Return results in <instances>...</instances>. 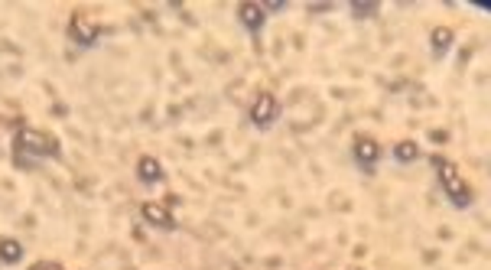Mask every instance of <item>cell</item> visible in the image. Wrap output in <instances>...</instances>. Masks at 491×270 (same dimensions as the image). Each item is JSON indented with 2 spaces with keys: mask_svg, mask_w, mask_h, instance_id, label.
I'll use <instances>...</instances> for the list:
<instances>
[{
  "mask_svg": "<svg viewBox=\"0 0 491 270\" xmlns=\"http://www.w3.org/2000/svg\"><path fill=\"white\" fill-rule=\"evenodd\" d=\"M436 169H440V183H442V192L449 195V202L456 209H468L472 205V186L466 183V176L459 173V166L452 160H436Z\"/></svg>",
  "mask_w": 491,
  "mask_h": 270,
  "instance_id": "6da1fadb",
  "label": "cell"
},
{
  "mask_svg": "<svg viewBox=\"0 0 491 270\" xmlns=\"http://www.w3.org/2000/svg\"><path fill=\"white\" fill-rule=\"evenodd\" d=\"M17 150L36 153V157H59V140L46 130H36V127H23L17 134Z\"/></svg>",
  "mask_w": 491,
  "mask_h": 270,
  "instance_id": "7a4b0ae2",
  "label": "cell"
},
{
  "mask_svg": "<svg viewBox=\"0 0 491 270\" xmlns=\"http://www.w3.org/2000/svg\"><path fill=\"white\" fill-rule=\"evenodd\" d=\"M277 114H280L277 98H273L271 92L257 94L254 104H251V124H254V127H271L273 121H277Z\"/></svg>",
  "mask_w": 491,
  "mask_h": 270,
  "instance_id": "3957f363",
  "label": "cell"
},
{
  "mask_svg": "<svg viewBox=\"0 0 491 270\" xmlns=\"http://www.w3.org/2000/svg\"><path fill=\"white\" fill-rule=\"evenodd\" d=\"M68 36H72L78 46H92V42L98 39V23H94L92 17H85V13H75L72 23H68Z\"/></svg>",
  "mask_w": 491,
  "mask_h": 270,
  "instance_id": "277c9868",
  "label": "cell"
},
{
  "mask_svg": "<svg viewBox=\"0 0 491 270\" xmlns=\"http://www.w3.org/2000/svg\"><path fill=\"white\" fill-rule=\"evenodd\" d=\"M140 215H144V221H147V225H153V228H163V231L176 228V219H173L170 209H166V205H160V202H144Z\"/></svg>",
  "mask_w": 491,
  "mask_h": 270,
  "instance_id": "5b68a950",
  "label": "cell"
},
{
  "mask_svg": "<svg viewBox=\"0 0 491 270\" xmlns=\"http://www.w3.org/2000/svg\"><path fill=\"white\" fill-rule=\"evenodd\" d=\"M355 160L361 166H374V163L381 160V144L374 140V137H358L355 140Z\"/></svg>",
  "mask_w": 491,
  "mask_h": 270,
  "instance_id": "8992f818",
  "label": "cell"
},
{
  "mask_svg": "<svg viewBox=\"0 0 491 270\" xmlns=\"http://www.w3.org/2000/svg\"><path fill=\"white\" fill-rule=\"evenodd\" d=\"M237 17H241V23H244L251 33H257L263 26V7L261 4H241V7H237Z\"/></svg>",
  "mask_w": 491,
  "mask_h": 270,
  "instance_id": "52a82bcc",
  "label": "cell"
},
{
  "mask_svg": "<svg viewBox=\"0 0 491 270\" xmlns=\"http://www.w3.org/2000/svg\"><path fill=\"white\" fill-rule=\"evenodd\" d=\"M137 176L144 179V183H160L163 179V166L156 157H140L137 160Z\"/></svg>",
  "mask_w": 491,
  "mask_h": 270,
  "instance_id": "ba28073f",
  "label": "cell"
},
{
  "mask_svg": "<svg viewBox=\"0 0 491 270\" xmlns=\"http://www.w3.org/2000/svg\"><path fill=\"white\" fill-rule=\"evenodd\" d=\"M430 42H433V56H446V52L452 49V30H449V26H436Z\"/></svg>",
  "mask_w": 491,
  "mask_h": 270,
  "instance_id": "9c48e42d",
  "label": "cell"
},
{
  "mask_svg": "<svg viewBox=\"0 0 491 270\" xmlns=\"http://www.w3.org/2000/svg\"><path fill=\"white\" fill-rule=\"evenodd\" d=\"M23 257V245L17 238H0V261L4 264H17Z\"/></svg>",
  "mask_w": 491,
  "mask_h": 270,
  "instance_id": "30bf717a",
  "label": "cell"
},
{
  "mask_svg": "<svg viewBox=\"0 0 491 270\" xmlns=\"http://www.w3.org/2000/svg\"><path fill=\"white\" fill-rule=\"evenodd\" d=\"M416 157H420L416 140H397V144H394V160L397 163H414Z\"/></svg>",
  "mask_w": 491,
  "mask_h": 270,
  "instance_id": "8fae6325",
  "label": "cell"
},
{
  "mask_svg": "<svg viewBox=\"0 0 491 270\" xmlns=\"http://www.w3.org/2000/svg\"><path fill=\"white\" fill-rule=\"evenodd\" d=\"M378 10H381L378 0H368V4H364V0H352V13H355V20H368V17H374Z\"/></svg>",
  "mask_w": 491,
  "mask_h": 270,
  "instance_id": "7c38bea8",
  "label": "cell"
},
{
  "mask_svg": "<svg viewBox=\"0 0 491 270\" xmlns=\"http://www.w3.org/2000/svg\"><path fill=\"white\" fill-rule=\"evenodd\" d=\"M30 270H62L59 264H52V261H39V264H33Z\"/></svg>",
  "mask_w": 491,
  "mask_h": 270,
  "instance_id": "4fadbf2b",
  "label": "cell"
},
{
  "mask_svg": "<svg viewBox=\"0 0 491 270\" xmlns=\"http://www.w3.org/2000/svg\"><path fill=\"white\" fill-rule=\"evenodd\" d=\"M263 10H283V0H271V4H261Z\"/></svg>",
  "mask_w": 491,
  "mask_h": 270,
  "instance_id": "5bb4252c",
  "label": "cell"
},
{
  "mask_svg": "<svg viewBox=\"0 0 491 270\" xmlns=\"http://www.w3.org/2000/svg\"><path fill=\"white\" fill-rule=\"evenodd\" d=\"M309 10H316V13H325V10H332V4H309Z\"/></svg>",
  "mask_w": 491,
  "mask_h": 270,
  "instance_id": "9a60e30c",
  "label": "cell"
}]
</instances>
